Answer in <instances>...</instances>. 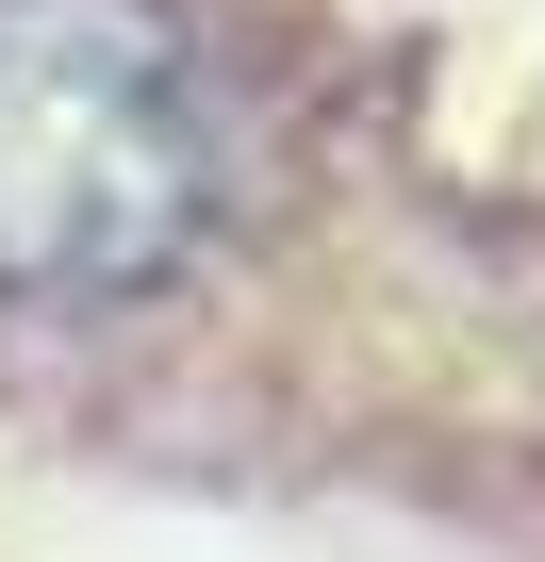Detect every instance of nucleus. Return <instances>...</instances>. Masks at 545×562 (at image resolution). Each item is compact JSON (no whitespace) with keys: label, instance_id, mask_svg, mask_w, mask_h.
I'll return each instance as SVG.
<instances>
[{"label":"nucleus","instance_id":"f257e3e1","mask_svg":"<svg viewBox=\"0 0 545 562\" xmlns=\"http://www.w3.org/2000/svg\"><path fill=\"white\" fill-rule=\"evenodd\" d=\"M198 232V83L149 0H0V299H116Z\"/></svg>","mask_w":545,"mask_h":562}]
</instances>
